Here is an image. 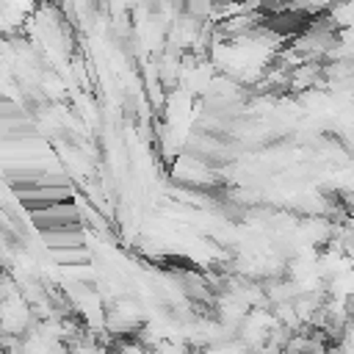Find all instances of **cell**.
Wrapping results in <instances>:
<instances>
[{"label":"cell","instance_id":"1","mask_svg":"<svg viewBox=\"0 0 354 354\" xmlns=\"http://www.w3.org/2000/svg\"><path fill=\"white\" fill-rule=\"evenodd\" d=\"M33 224L39 230H55V227H80V210L75 202L69 199H61V202H53L41 210H33L30 213Z\"/></svg>","mask_w":354,"mask_h":354},{"label":"cell","instance_id":"3","mask_svg":"<svg viewBox=\"0 0 354 354\" xmlns=\"http://www.w3.org/2000/svg\"><path fill=\"white\" fill-rule=\"evenodd\" d=\"M53 260L58 266H86L88 263V252L83 246H64V249H50Z\"/></svg>","mask_w":354,"mask_h":354},{"label":"cell","instance_id":"2","mask_svg":"<svg viewBox=\"0 0 354 354\" xmlns=\"http://www.w3.org/2000/svg\"><path fill=\"white\" fill-rule=\"evenodd\" d=\"M41 238L50 249H64V246H83L86 235L83 227H55V230H41Z\"/></svg>","mask_w":354,"mask_h":354}]
</instances>
